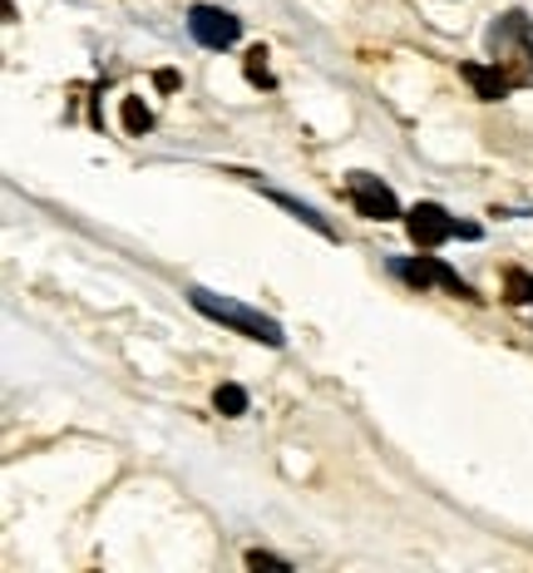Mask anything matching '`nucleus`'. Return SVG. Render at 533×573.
<instances>
[{
    "mask_svg": "<svg viewBox=\"0 0 533 573\" xmlns=\"http://www.w3.org/2000/svg\"><path fill=\"white\" fill-rule=\"evenodd\" d=\"M489 55L503 75L513 79V89H533V20L523 10H503L489 25Z\"/></svg>",
    "mask_w": 533,
    "mask_h": 573,
    "instance_id": "nucleus-1",
    "label": "nucleus"
},
{
    "mask_svg": "<svg viewBox=\"0 0 533 573\" xmlns=\"http://www.w3.org/2000/svg\"><path fill=\"white\" fill-rule=\"evenodd\" d=\"M188 302H193L203 316H213V322L233 326V332H237V336H247V341H262V346H286L282 322L262 316V312H257V306L237 302V296H217V292H207V286H188Z\"/></svg>",
    "mask_w": 533,
    "mask_h": 573,
    "instance_id": "nucleus-2",
    "label": "nucleus"
},
{
    "mask_svg": "<svg viewBox=\"0 0 533 573\" xmlns=\"http://www.w3.org/2000/svg\"><path fill=\"white\" fill-rule=\"evenodd\" d=\"M405 233H410L415 247L430 252V247L450 243V237H479V227H474V223H454L440 203H415L410 213H405Z\"/></svg>",
    "mask_w": 533,
    "mask_h": 573,
    "instance_id": "nucleus-3",
    "label": "nucleus"
},
{
    "mask_svg": "<svg viewBox=\"0 0 533 573\" xmlns=\"http://www.w3.org/2000/svg\"><path fill=\"white\" fill-rule=\"evenodd\" d=\"M395 277H405V282L410 286H444V292L450 296H464V302H479V296H474V286L464 282L460 272H450V267L440 262V257H395Z\"/></svg>",
    "mask_w": 533,
    "mask_h": 573,
    "instance_id": "nucleus-4",
    "label": "nucleus"
},
{
    "mask_svg": "<svg viewBox=\"0 0 533 573\" xmlns=\"http://www.w3.org/2000/svg\"><path fill=\"white\" fill-rule=\"evenodd\" d=\"M345 193H351V207L371 223H395L400 217V198L381 183L375 173H345Z\"/></svg>",
    "mask_w": 533,
    "mask_h": 573,
    "instance_id": "nucleus-5",
    "label": "nucleus"
},
{
    "mask_svg": "<svg viewBox=\"0 0 533 573\" xmlns=\"http://www.w3.org/2000/svg\"><path fill=\"white\" fill-rule=\"evenodd\" d=\"M188 30H193V40L203 49H227V45H237V35H242V20L217 10V5H193L188 10Z\"/></svg>",
    "mask_w": 533,
    "mask_h": 573,
    "instance_id": "nucleus-6",
    "label": "nucleus"
},
{
    "mask_svg": "<svg viewBox=\"0 0 533 573\" xmlns=\"http://www.w3.org/2000/svg\"><path fill=\"white\" fill-rule=\"evenodd\" d=\"M460 79L484 99V104H499V99H509V89H513V79L503 75L499 65H479V59H464Z\"/></svg>",
    "mask_w": 533,
    "mask_h": 573,
    "instance_id": "nucleus-7",
    "label": "nucleus"
},
{
    "mask_svg": "<svg viewBox=\"0 0 533 573\" xmlns=\"http://www.w3.org/2000/svg\"><path fill=\"white\" fill-rule=\"evenodd\" d=\"M262 193H266V198H272V203H276V207H286V213H292V217H302V223H306V227H316V233H321V237H331V243H336V227H331V223H326V217H321V213H316V207H311V203H302V198H292V193H276V188H262Z\"/></svg>",
    "mask_w": 533,
    "mask_h": 573,
    "instance_id": "nucleus-8",
    "label": "nucleus"
},
{
    "mask_svg": "<svg viewBox=\"0 0 533 573\" xmlns=\"http://www.w3.org/2000/svg\"><path fill=\"white\" fill-rule=\"evenodd\" d=\"M503 302L509 306H529L533 302V277L523 272V267H509V272H503Z\"/></svg>",
    "mask_w": 533,
    "mask_h": 573,
    "instance_id": "nucleus-9",
    "label": "nucleus"
},
{
    "mask_svg": "<svg viewBox=\"0 0 533 573\" xmlns=\"http://www.w3.org/2000/svg\"><path fill=\"white\" fill-rule=\"evenodd\" d=\"M124 128H128L134 138H144L148 128H154V109H148L138 94H128V99H124Z\"/></svg>",
    "mask_w": 533,
    "mask_h": 573,
    "instance_id": "nucleus-10",
    "label": "nucleus"
},
{
    "mask_svg": "<svg viewBox=\"0 0 533 573\" xmlns=\"http://www.w3.org/2000/svg\"><path fill=\"white\" fill-rule=\"evenodd\" d=\"M213 405L223 415H247V391H242V385H233V381H223L213 391Z\"/></svg>",
    "mask_w": 533,
    "mask_h": 573,
    "instance_id": "nucleus-11",
    "label": "nucleus"
},
{
    "mask_svg": "<svg viewBox=\"0 0 533 573\" xmlns=\"http://www.w3.org/2000/svg\"><path fill=\"white\" fill-rule=\"evenodd\" d=\"M247 85H257V89H272L276 79H272V69H266V49L257 45V49H247Z\"/></svg>",
    "mask_w": 533,
    "mask_h": 573,
    "instance_id": "nucleus-12",
    "label": "nucleus"
},
{
    "mask_svg": "<svg viewBox=\"0 0 533 573\" xmlns=\"http://www.w3.org/2000/svg\"><path fill=\"white\" fill-rule=\"evenodd\" d=\"M247 569H292V563H286V559H276V553L252 549V553H247Z\"/></svg>",
    "mask_w": 533,
    "mask_h": 573,
    "instance_id": "nucleus-13",
    "label": "nucleus"
},
{
    "mask_svg": "<svg viewBox=\"0 0 533 573\" xmlns=\"http://www.w3.org/2000/svg\"><path fill=\"white\" fill-rule=\"evenodd\" d=\"M158 89H178V75H173V69H158Z\"/></svg>",
    "mask_w": 533,
    "mask_h": 573,
    "instance_id": "nucleus-14",
    "label": "nucleus"
}]
</instances>
